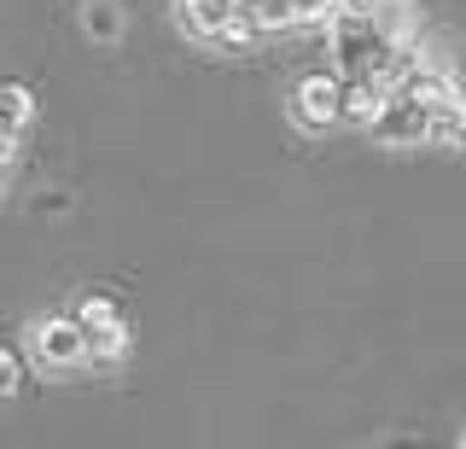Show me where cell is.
<instances>
[{
    "mask_svg": "<svg viewBox=\"0 0 466 449\" xmlns=\"http://www.w3.org/2000/svg\"><path fill=\"white\" fill-rule=\"evenodd\" d=\"M35 362L53 373H70V368H87V332L76 327V315H47L35 327Z\"/></svg>",
    "mask_w": 466,
    "mask_h": 449,
    "instance_id": "3",
    "label": "cell"
},
{
    "mask_svg": "<svg viewBox=\"0 0 466 449\" xmlns=\"http://www.w3.org/2000/svg\"><path fill=\"white\" fill-rule=\"evenodd\" d=\"M29 123H35V94H29L24 82H0V128L24 140Z\"/></svg>",
    "mask_w": 466,
    "mask_h": 449,
    "instance_id": "5",
    "label": "cell"
},
{
    "mask_svg": "<svg viewBox=\"0 0 466 449\" xmlns=\"http://www.w3.org/2000/svg\"><path fill=\"white\" fill-rule=\"evenodd\" d=\"M461 444H466V432H461Z\"/></svg>",
    "mask_w": 466,
    "mask_h": 449,
    "instance_id": "11",
    "label": "cell"
},
{
    "mask_svg": "<svg viewBox=\"0 0 466 449\" xmlns=\"http://www.w3.org/2000/svg\"><path fill=\"white\" fill-rule=\"evenodd\" d=\"M339 99H344V77L339 70H309V77L291 82V128H303V135H327V128H344L339 117Z\"/></svg>",
    "mask_w": 466,
    "mask_h": 449,
    "instance_id": "2",
    "label": "cell"
},
{
    "mask_svg": "<svg viewBox=\"0 0 466 449\" xmlns=\"http://www.w3.org/2000/svg\"><path fill=\"white\" fill-rule=\"evenodd\" d=\"M123 356H128V327L123 321L87 327V362H94V368H116Z\"/></svg>",
    "mask_w": 466,
    "mask_h": 449,
    "instance_id": "6",
    "label": "cell"
},
{
    "mask_svg": "<svg viewBox=\"0 0 466 449\" xmlns=\"http://www.w3.org/2000/svg\"><path fill=\"white\" fill-rule=\"evenodd\" d=\"M70 315H76V327H82V332H87V327H106V321H123V310H116L106 292L76 298V303H70Z\"/></svg>",
    "mask_w": 466,
    "mask_h": 449,
    "instance_id": "7",
    "label": "cell"
},
{
    "mask_svg": "<svg viewBox=\"0 0 466 449\" xmlns=\"http://www.w3.org/2000/svg\"><path fill=\"white\" fill-rule=\"evenodd\" d=\"M239 12L262 36H274V30H315V24H327L332 0H239Z\"/></svg>",
    "mask_w": 466,
    "mask_h": 449,
    "instance_id": "4",
    "label": "cell"
},
{
    "mask_svg": "<svg viewBox=\"0 0 466 449\" xmlns=\"http://www.w3.org/2000/svg\"><path fill=\"white\" fill-rule=\"evenodd\" d=\"M175 24L187 41L216 53H251L262 41V30L239 12V0H175Z\"/></svg>",
    "mask_w": 466,
    "mask_h": 449,
    "instance_id": "1",
    "label": "cell"
},
{
    "mask_svg": "<svg viewBox=\"0 0 466 449\" xmlns=\"http://www.w3.org/2000/svg\"><path fill=\"white\" fill-rule=\"evenodd\" d=\"M18 391H24V362L12 351H0V403H12Z\"/></svg>",
    "mask_w": 466,
    "mask_h": 449,
    "instance_id": "9",
    "label": "cell"
},
{
    "mask_svg": "<svg viewBox=\"0 0 466 449\" xmlns=\"http://www.w3.org/2000/svg\"><path fill=\"white\" fill-rule=\"evenodd\" d=\"M116 30H123V12H116V0H94V6H87V36L111 41Z\"/></svg>",
    "mask_w": 466,
    "mask_h": 449,
    "instance_id": "8",
    "label": "cell"
},
{
    "mask_svg": "<svg viewBox=\"0 0 466 449\" xmlns=\"http://www.w3.org/2000/svg\"><path fill=\"white\" fill-rule=\"evenodd\" d=\"M6 176H12V169H6V164H0V193H6Z\"/></svg>",
    "mask_w": 466,
    "mask_h": 449,
    "instance_id": "10",
    "label": "cell"
}]
</instances>
